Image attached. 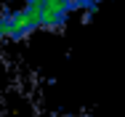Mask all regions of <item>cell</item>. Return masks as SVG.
Listing matches in <instances>:
<instances>
[{
    "instance_id": "1",
    "label": "cell",
    "mask_w": 125,
    "mask_h": 117,
    "mask_svg": "<svg viewBox=\"0 0 125 117\" xmlns=\"http://www.w3.org/2000/svg\"><path fill=\"white\" fill-rule=\"evenodd\" d=\"M59 117H88V115H59Z\"/></svg>"
}]
</instances>
